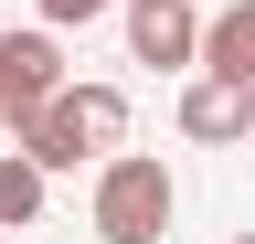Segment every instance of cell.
Here are the masks:
<instances>
[{
    "label": "cell",
    "mask_w": 255,
    "mask_h": 244,
    "mask_svg": "<svg viewBox=\"0 0 255 244\" xmlns=\"http://www.w3.org/2000/svg\"><path fill=\"white\" fill-rule=\"evenodd\" d=\"M170 212H181V191L149 149H107L96 160V244H159Z\"/></svg>",
    "instance_id": "cell-2"
},
{
    "label": "cell",
    "mask_w": 255,
    "mask_h": 244,
    "mask_svg": "<svg viewBox=\"0 0 255 244\" xmlns=\"http://www.w3.org/2000/svg\"><path fill=\"white\" fill-rule=\"evenodd\" d=\"M181 138H202V149H234V138H255V85H234V75H191L181 85Z\"/></svg>",
    "instance_id": "cell-4"
},
{
    "label": "cell",
    "mask_w": 255,
    "mask_h": 244,
    "mask_svg": "<svg viewBox=\"0 0 255 244\" xmlns=\"http://www.w3.org/2000/svg\"><path fill=\"white\" fill-rule=\"evenodd\" d=\"M11 138H21V160H32V170H75V160H107V149L128 138V96H117V85H53V96L32 106Z\"/></svg>",
    "instance_id": "cell-1"
},
{
    "label": "cell",
    "mask_w": 255,
    "mask_h": 244,
    "mask_svg": "<svg viewBox=\"0 0 255 244\" xmlns=\"http://www.w3.org/2000/svg\"><path fill=\"white\" fill-rule=\"evenodd\" d=\"M234 244H255V234H234Z\"/></svg>",
    "instance_id": "cell-9"
},
{
    "label": "cell",
    "mask_w": 255,
    "mask_h": 244,
    "mask_svg": "<svg viewBox=\"0 0 255 244\" xmlns=\"http://www.w3.org/2000/svg\"><path fill=\"white\" fill-rule=\"evenodd\" d=\"M0 223H43V170L21 149H0Z\"/></svg>",
    "instance_id": "cell-7"
},
{
    "label": "cell",
    "mask_w": 255,
    "mask_h": 244,
    "mask_svg": "<svg viewBox=\"0 0 255 244\" xmlns=\"http://www.w3.org/2000/svg\"><path fill=\"white\" fill-rule=\"evenodd\" d=\"M128 53L159 64V75H181L191 53H202V11H191V0H128Z\"/></svg>",
    "instance_id": "cell-5"
},
{
    "label": "cell",
    "mask_w": 255,
    "mask_h": 244,
    "mask_svg": "<svg viewBox=\"0 0 255 244\" xmlns=\"http://www.w3.org/2000/svg\"><path fill=\"white\" fill-rule=\"evenodd\" d=\"M32 11H43V21H53V32H85V21H96V11H117V0H32Z\"/></svg>",
    "instance_id": "cell-8"
},
{
    "label": "cell",
    "mask_w": 255,
    "mask_h": 244,
    "mask_svg": "<svg viewBox=\"0 0 255 244\" xmlns=\"http://www.w3.org/2000/svg\"><path fill=\"white\" fill-rule=\"evenodd\" d=\"M64 85V43H53V21H32V32H0V128H21L32 106H43Z\"/></svg>",
    "instance_id": "cell-3"
},
{
    "label": "cell",
    "mask_w": 255,
    "mask_h": 244,
    "mask_svg": "<svg viewBox=\"0 0 255 244\" xmlns=\"http://www.w3.org/2000/svg\"><path fill=\"white\" fill-rule=\"evenodd\" d=\"M191 64H213V75L255 85V0H234V11H213V21H202V53H191Z\"/></svg>",
    "instance_id": "cell-6"
}]
</instances>
